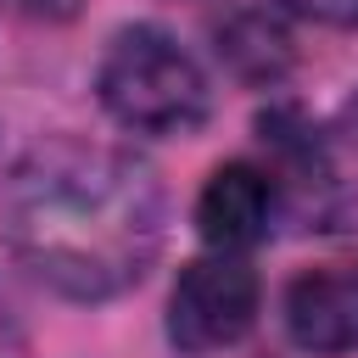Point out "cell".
Listing matches in <instances>:
<instances>
[{
  "mask_svg": "<svg viewBox=\"0 0 358 358\" xmlns=\"http://www.w3.org/2000/svg\"><path fill=\"white\" fill-rule=\"evenodd\" d=\"M162 179L123 145L50 134L0 179V229L17 263L73 296L106 302L145 280L162 252Z\"/></svg>",
  "mask_w": 358,
  "mask_h": 358,
  "instance_id": "obj_1",
  "label": "cell"
},
{
  "mask_svg": "<svg viewBox=\"0 0 358 358\" xmlns=\"http://www.w3.org/2000/svg\"><path fill=\"white\" fill-rule=\"evenodd\" d=\"M95 90L101 106L134 134H190L213 112V84L201 62L151 22H134L106 45Z\"/></svg>",
  "mask_w": 358,
  "mask_h": 358,
  "instance_id": "obj_2",
  "label": "cell"
},
{
  "mask_svg": "<svg viewBox=\"0 0 358 358\" xmlns=\"http://www.w3.org/2000/svg\"><path fill=\"white\" fill-rule=\"evenodd\" d=\"M263 285L241 252H207L179 268L168 291V341L179 352H224L257 324Z\"/></svg>",
  "mask_w": 358,
  "mask_h": 358,
  "instance_id": "obj_3",
  "label": "cell"
},
{
  "mask_svg": "<svg viewBox=\"0 0 358 358\" xmlns=\"http://www.w3.org/2000/svg\"><path fill=\"white\" fill-rule=\"evenodd\" d=\"M280 213V185L268 168L257 162H224L207 173L201 196H196V229L213 252H246L268 235Z\"/></svg>",
  "mask_w": 358,
  "mask_h": 358,
  "instance_id": "obj_4",
  "label": "cell"
},
{
  "mask_svg": "<svg viewBox=\"0 0 358 358\" xmlns=\"http://www.w3.org/2000/svg\"><path fill=\"white\" fill-rule=\"evenodd\" d=\"M285 336L302 352L336 358L358 347V263H319L285 285Z\"/></svg>",
  "mask_w": 358,
  "mask_h": 358,
  "instance_id": "obj_5",
  "label": "cell"
},
{
  "mask_svg": "<svg viewBox=\"0 0 358 358\" xmlns=\"http://www.w3.org/2000/svg\"><path fill=\"white\" fill-rule=\"evenodd\" d=\"M291 17L302 22H324V28H358V0H280Z\"/></svg>",
  "mask_w": 358,
  "mask_h": 358,
  "instance_id": "obj_6",
  "label": "cell"
}]
</instances>
